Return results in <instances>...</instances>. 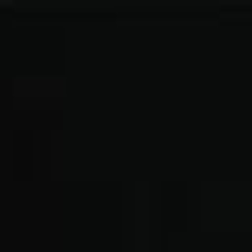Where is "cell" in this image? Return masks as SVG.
Instances as JSON below:
<instances>
[]
</instances>
